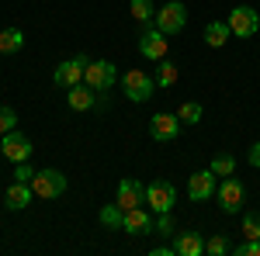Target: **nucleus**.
I'll return each instance as SVG.
<instances>
[{
	"label": "nucleus",
	"mask_w": 260,
	"mask_h": 256,
	"mask_svg": "<svg viewBox=\"0 0 260 256\" xmlns=\"http://www.w3.org/2000/svg\"><path fill=\"white\" fill-rule=\"evenodd\" d=\"M233 253H236V256H260V239H250V242H243V246H236Z\"/></svg>",
	"instance_id": "obj_28"
},
{
	"label": "nucleus",
	"mask_w": 260,
	"mask_h": 256,
	"mask_svg": "<svg viewBox=\"0 0 260 256\" xmlns=\"http://www.w3.org/2000/svg\"><path fill=\"white\" fill-rule=\"evenodd\" d=\"M146 204V184H139L136 177H125L118 184V208L128 211V208H142Z\"/></svg>",
	"instance_id": "obj_12"
},
{
	"label": "nucleus",
	"mask_w": 260,
	"mask_h": 256,
	"mask_svg": "<svg viewBox=\"0 0 260 256\" xmlns=\"http://www.w3.org/2000/svg\"><path fill=\"white\" fill-rule=\"evenodd\" d=\"M174 253V246H156V249H153V256H170Z\"/></svg>",
	"instance_id": "obj_32"
},
{
	"label": "nucleus",
	"mask_w": 260,
	"mask_h": 256,
	"mask_svg": "<svg viewBox=\"0 0 260 256\" xmlns=\"http://www.w3.org/2000/svg\"><path fill=\"white\" fill-rule=\"evenodd\" d=\"M201 115H205V111H201V104H198V100H184V104L177 107V118L184 121V125H198Z\"/></svg>",
	"instance_id": "obj_22"
},
{
	"label": "nucleus",
	"mask_w": 260,
	"mask_h": 256,
	"mask_svg": "<svg viewBox=\"0 0 260 256\" xmlns=\"http://www.w3.org/2000/svg\"><path fill=\"white\" fill-rule=\"evenodd\" d=\"M14 128H18L14 107H0V135H7V132H14Z\"/></svg>",
	"instance_id": "obj_27"
},
{
	"label": "nucleus",
	"mask_w": 260,
	"mask_h": 256,
	"mask_svg": "<svg viewBox=\"0 0 260 256\" xmlns=\"http://www.w3.org/2000/svg\"><path fill=\"white\" fill-rule=\"evenodd\" d=\"M153 24L160 28L167 39H170V35H180V31H184V24H187V7H184L180 0L163 4L160 11H156V18H153Z\"/></svg>",
	"instance_id": "obj_1"
},
{
	"label": "nucleus",
	"mask_w": 260,
	"mask_h": 256,
	"mask_svg": "<svg viewBox=\"0 0 260 256\" xmlns=\"http://www.w3.org/2000/svg\"><path fill=\"white\" fill-rule=\"evenodd\" d=\"M229 39H233V31H229V24H225V21H212V24L205 28V42H208L212 49H222Z\"/></svg>",
	"instance_id": "obj_19"
},
{
	"label": "nucleus",
	"mask_w": 260,
	"mask_h": 256,
	"mask_svg": "<svg viewBox=\"0 0 260 256\" xmlns=\"http://www.w3.org/2000/svg\"><path fill=\"white\" fill-rule=\"evenodd\" d=\"M146 204H149V211H156V215H170L174 204H177L174 184H170V180H153V184L146 187Z\"/></svg>",
	"instance_id": "obj_3"
},
{
	"label": "nucleus",
	"mask_w": 260,
	"mask_h": 256,
	"mask_svg": "<svg viewBox=\"0 0 260 256\" xmlns=\"http://www.w3.org/2000/svg\"><path fill=\"white\" fill-rule=\"evenodd\" d=\"M156 229H160L163 236H170V232H174V222H170V215H160V218H156Z\"/></svg>",
	"instance_id": "obj_30"
},
{
	"label": "nucleus",
	"mask_w": 260,
	"mask_h": 256,
	"mask_svg": "<svg viewBox=\"0 0 260 256\" xmlns=\"http://www.w3.org/2000/svg\"><path fill=\"white\" fill-rule=\"evenodd\" d=\"M24 49V31L21 28H4L0 31V52L11 56V52H21Z\"/></svg>",
	"instance_id": "obj_18"
},
{
	"label": "nucleus",
	"mask_w": 260,
	"mask_h": 256,
	"mask_svg": "<svg viewBox=\"0 0 260 256\" xmlns=\"http://www.w3.org/2000/svg\"><path fill=\"white\" fill-rule=\"evenodd\" d=\"M31 177H35V170L28 166V159H24V163H18V170H14V180H18V184H31Z\"/></svg>",
	"instance_id": "obj_29"
},
{
	"label": "nucleus",
	"mask_w": 260,
	"mask_h": 256,
	"mask_svg": "<svg viewBox=\"0 0 260 256\" xmlns=\"http://www.w3.org/2000/svg\"><path fill=\"white\" fill-rule=\"evenodd\" d=\"M66 104H70L73 111L94 107V87H90V83H73V87H66Z\"/></svg>",
	"instance_id": "obj_16"
},
{
	"label": "nucleus",
	"mask_w": 260,
	"mask_h": 256,
	"mask_svg": "<svg viewBox=\"0 0 260 256\" xmlns=\"http://www.w3.org/2000/svg\"><path fill=\"white\" fill-rule=\"evenodd\" d=\"M250 166H257V170H260V142L250 145Z\"/></svg>",
	"instance_id": "obj_31"
},
{
	"label": "nucleus",
	"mask_w": 260,
	"mask_h": 256,
	"mask_svg": "<svg viewBox=\"0 0 260 256\" xmlns=\"http://www.w3.org/2000/svg\"><path fill=\"white\" fill-rule=\"evenodd\" d=\"M4 201H7V208H11V211H24V208L35 201V191H31V184H18V180H14V184L7 187Z\"/></svg>",
	"instance_id": "obj_15"
},
{
	"label": "nucleus",
	"mask_w": 260,
	"mask_h": 256,
	"mask_svg": "<svg viewBox=\"0 0 260 256\" xmlns=\"http://www.w3.org/2000/svg\"><path fill=\"white\" fill-rule=\"evenodd\" d=\"M177 83V62L160 59V69H156V87H174Z\"/></svg>",
	"instance_id": "obj_23"
},
{
	"label": "nucleus",
	"mask_w": 260,
	"mask_h": 256,
	"mask_svg": "<svg viewBox=\"0 0 260 256\" xmlns=\"http://www.w3.org/2000/svg\"><path fill=\"white\" fill-rule=\"evenodd\" d=\"M212 194H215V173L212 170H198L187 177V197L191 201H208Z\"/></svg>",
	"instance_id": "obj_14"
},
{
	"label": "nucleus",
	"mask_w": 260,
	"mask_h": 256,
	"mask_svg": "<svg viewBox=\"0 0 260 256\" xmlns=\"http://www.w3.org/2000/svg\"><path fill=\"white\" fill-rule=\"evenodd\" d=\"M0 138H4V135H0Z\"/></svg>",
	"instance_id": "obj_33"
},
{
	"label": "nucleus",
	"mask_w": 260,
	"mask_h": 256,
	"mask_svg": "<svg viewBox=\"0 0 260 256\" xmlns=\"http://www.w3.org/2000/svg\"><path fill=\"white\" fill-rule=\"evenodd\" d=\"M167 49H170V39L163 35V31L156 28V24L142 31V39H139V52L146 56V59H153V62L167 59Z\"/></svg>",
	"instance_id": "obj_9"
},
{
	"label": "nucleus",
	"mask_w": 260,
	"mask_h": 256,
	"mask_svg": "<svg viewBox=\"0 0 260 256\" xmlns=\"http://www.w3.org/2000/svg\"><path fill=\"white\" fill-rule=\"evenodd\" d=\"M215 194H219V204L225 215H236V211H243V197H246V187H243L240 180H236V173L233 177H225L215 187Z\"/></svg>",
	"instance_id": "obj_7"
},
{
	"label": "nucleus",
	"mask_w": 260,
	"mask_h": 256,
	"mask_svg": "<svg viewBox=\"0 0 260 256\" xmlns=\"http://www.w3.org/2000/svg\"><path fill=\"white\" fill-rule=\"evenodd\" d=\"M0 153L11 159V163H24V159L31 156V138L21 135L18 128H14V132H7V135L0 138Z\"/></svg>",
	"instance_id": "obj_10"
},
{
	"label": "nucleus",
	"mask_w": 260,
	"mask_h": 256,
	"mask_svg": "<svg viewBox=\"0 0 260 256\" xmlns=\"http://www.w3.org/2000/svg\"><path fill=\"white\" fill-rule=\"evenodd\" d=\"M31 191H35V197L56 201V197L66 194V177H62L59 170H39V173L31 177Z\"/></svg>",
	"instance_id": "obj_4"
},
{
	"label": "nucleus",
	"mask_w": 260,
	"mask_h": 256,
	"mask_svg": "<svg viewBox=\"0 0 260 256\" xmlns=\"http://www.w3.org/2000/svg\"><path fill=\"white\" fill-rule=\"evenodd\" d=\"M205 253L208 256H225L229 253V239L225 236H212L208 242H205Z\"/></svg>",
	"instance_id": "obj_26"
},
{
	"label": "nucleus",
	"mask_w": 260,
	"mask_h": 256,
	"mask_svg": "<svg viewBox=\"0 0 260 256\" xmlns=\"http://www.w3.org/2000/svg\"><path fill=\"white\" fill-rule=\"evenodd\" d=\"M128 11H132V18L139 21V24H149V21L156 18V7H153V0H132V4H128Z\"/></svg>",
	"instance_id": "obj_20"
},
{
	"label": "nucleus",
	"mask_w": 260,
	"mask_h": 256,
	"mask_svg": "<svg viewBox=\"0 0 260 256\" xmlns=\"http://www.w3.org/2000/svg\"><path fill=\"white\" fill-rule=\"evenodd\" d=\"M115 80H118L115 62H108V59H90V62H87L83 83H90L94 90H111V87H115Z\"/></svg>",
	"instance_id": "obj_6"
},
{
	"label": "nucleus",
	"mask_w": 260,
	"mask_h": 256,
	"mask_svg": "<svg viewBox=\"0 0 260 256\" xmlns=\"http://www.w3.org/2000/svg\"><path fill=\"white\" fill-rule=\"evenodd\" d=\"M174 253L177 256H201L205 253V239H201L198 232H180V236L174 239Z\"/></svg>",
	"instance_id": "obj_17"
},
{
	"label": "nucleus",
	"mask_w": 260,
	"mask_h": 256,
	"mask_svg": "<svg viewBox=\"0 0 260 256\" xmlns=\"http://www.w3.org/2000/svg\"><path fill=\"white\" fill-rule=\"evenodd\" d=\"M180 125H184V121H180L177 115L160 111V115L149 118V138H153V142H174V138L180 135Z\"/></svg>",
	"instance_id": "obj_8"
},
{
	"label": "nucleus",
	"mask_w": 260,
	"mask_h": 256,
	"mask_svg": "<svg viewBox=\"0 0 260 256\" xmlns=\"http://www.w3.org/2000/svg\"><path fill=\"white\" fill-rule=\"evenodd\" d=\"M225 24H229V31H233L236 39H253V35L260 31V14L253 11V7L243 4V7H233V14H229Z\"/></svg>",
	"instance_id": "obj_5"
},
{
	"label": "nucleus",
	"mask_w": 260,
	"mask_h": 256,
	"mask_svg": "<svg viewBox=\"0 0 260 256\" xmlns=\"http://www.w3.org/2000/svg\"><path fill=\"white\" fill-rule=\"evenodd\" d=\"M243 236L260 239V211H246V215H243Z\"/></svg>",
	"instance_id": "obj_25"
},
{
	"label": "nucleus",
	"mask_w": 260,
	"mask_h": 256,
	"mask_svg": "<svg viewBox=\"0 0 260 256\" xmlns=\"http://www.w3.org/2000/svg\"><path fill=\"white\" fill-rule=\"evenodd\" d=\"M87 56H73V59H66L56 66V73H52V80H56V87H73V83H80L83 73H87Z\"/></svg>",
	"instance_id": "obj_11"
},
{
	"label": "nucleus",
	"mask_w": 260,
	"mask_h": 256,
	"mask_svg": "<svg viewBox=\"0 0 260 256\" xmlns=\"http://www.w3.org/2000/svg\"><path fill=\"white\" fill-rule=\"evenodd\" d=\"M153 229H156V222L146 208H128L125 218H121V232H128V236H146Z\"/></svg>",
	"instance_id": "obj_13"
},
{
	"label": "nucleus",
	"mask_w": 260,
	"mask_h": 256,
	"mask_svg": "<svg viewBox=\"0 0 260 256\" xmlns=\"http://www.w3.org/2000/svg\"><path fill=\"white\" fill-rule=\"evenodd\" d=\"M121 87H125V97L132 100V104H142V100L153 97V90H156V80L149 77L146 69H128V73L121 77Z\"/></svg>",
	"instance_id": "obj_2"
},
{
	"label": "nucleus",
	"mask_w": 260,
	"mask_h": 256,
	"mask_svg": "<svg viewBox=\"0 0 260 256\" xmlns=\"http://www.w3.org/2000/svg\"><path fill=\"white\" fill-rule=\"evenodd\" d=\"M121 218H125V211L118 204H104L101 208V225H108V229H118L121 232Z\"/></svg>",
	"instance_id": "obj_24"
},
{
	"label": "nucleus",
	"mask_w": 260,
	"mask_h": 256,
	"mask_svg": "<svg viewBox=\"0 0 260 256\" xmlns=\"http://www.w3.org/2000/svg\"><path fill=\"white\" fill-rule=\"evenodd\" d=\"M215 177H233L236 173V156H229V153H219V156L212 159V166H208Z\"/></svg>",
	"instance_id": "obj_21"
}]
</instances>
